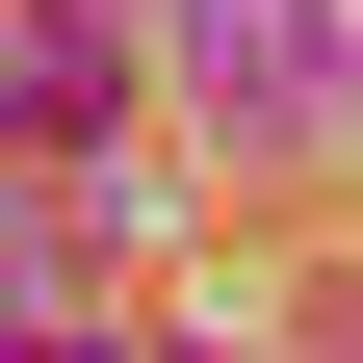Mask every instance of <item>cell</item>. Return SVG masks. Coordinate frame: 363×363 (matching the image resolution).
<instances>
[{
  "label": "cell",
  "instance_id": "cell-1",
  "mask_svg": "<svg viewBox=\"0 0 363 363\" xmlns=\"http://www.w3.org/2000/svg\"><path fill=\"white\" fill-rule=\"evenodd\" d=\"M182 104L259 130V156H337L363 130V0H182Z\"/></svg>",
  "mask_w": 363,
  "mask_h": 363
},
{
  "label": "cell",
  "instance_id": "cell-2",
  "mask_svg": "<svg viewBox=\"0 0 363 363\" xmlns=\"http://www.w3.org/2000/svg\"><path fill=\"white\" fill-rule=\"evenodd\" d=\"M104 26H0V130H26V156H104Z\"/></svg>",
  "mask_w": 363,
  "mask_h": 363
}]
</instances>
